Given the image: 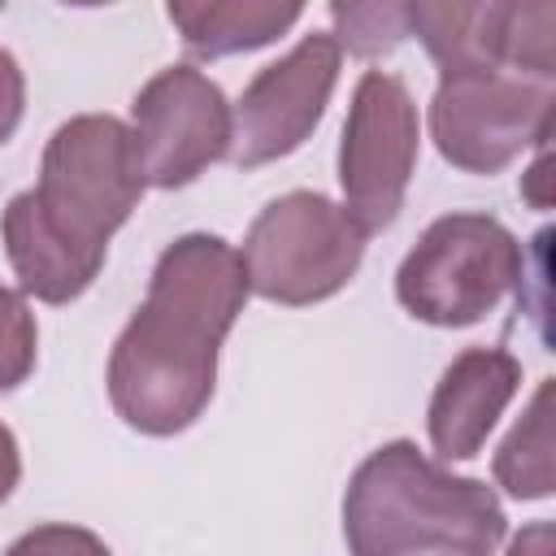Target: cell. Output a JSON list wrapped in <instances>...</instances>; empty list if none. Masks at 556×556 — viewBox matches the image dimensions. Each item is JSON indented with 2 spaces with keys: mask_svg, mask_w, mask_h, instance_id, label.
Instances as JSON below:
<instances>
[{
  "mask_svg": "<svg viewBox=\"0 0 556 556\" xmlns=\"http://www.w3.org/2000/svg\"><path fill=\"white\" fill-rule=\"evenodd\" d=\"M252 287L239 248L217 235L174 239L109 356V400L139 434H178L213 400L217 352Z\"/></svg>",
  "mask_w": 556,
  "mask_h": 556,
  "instance_id": "cell-1",
  "label": "cell"
},
{
  "mask_svg": "<svg viewBox=\"0 0 556 556\" xmlns=\"http://www.w3.org/2000/svg\"><path fill=\"white\" fill-rule=\"evenodd\" d=\"M508 517L482 478H456L391 439L369 452L343 495L352 556H495Z\"/></svg>",
  "mask_w": 556,
  "mask_h": 556,
  "instance_id": "cell-2",
  "label": "cell"
},
{
  "mask_svg": "<svg viewBox=\"0 0 556 556\" xmlns=\"http://www.w3.org/2000/svg\"><path fill=\"white\" fill-rule=\"evenodd\" d=\"M22 195L43 230L74 252L104 261L113 230L126 226L143 195L126 122L113 113H78L61 122L43 148L39 182Z\"/></svg>",
  "mask_w": 556,
  "mask_h": 556,
  "instance_id": "cell-3",
  "label": "cell"
},
{
  "mask_svg": "<svg viewBox=\"0 0 556 556\" xmlns=\"http://www.w3.org/2000/svg\"><path fill=\"white\" fill-rule=\"evenodd\" d=\"M517 235L486 213H447L421 230L395 269V300L426 326H473L521 282Z\"/></svg>",
  "mask_w": 556,
  "mask_h": 556,
  "instance_id": "cell-4",
  "label": "cell"
},
{
  "mask_svg": "<svg viewBox=\"0 0 556 556\" xmlns=\"http://www.w3.org/2000/svg\"><path fill=\"white\" fill-rule=\"evenodd\" d=\"M248 287L269 304H317L352 282L365 256V230L321 191L269 200L239 248Z\"/></svg>",
  "mask_w": 556,
  "mask_h": 556,
  "instance_id": "cell-5",
  "label": "cell"
},
{
  "mask_svg": "<svg viewBox=\"0 0 556 556\" xmlns=\"http://www.w3.org/2000/svg\"><path fill=\"white\" fill-rule=\"evenodd\" d=\"M556 122V87L508 74H447L430 100V139L465 174H500L526 148H543Z\"/></svg>",
  "mask_w": 556,
  "mask_h": 556,
  "instance_id": "cell-6",
  "label": "cell"
},
{
  "mask_svg": "<svg viewBox=\"0 0 556 556\" xmlns=\"http://www.w3.org/2000/svg\"><path fill=\"white\" fill-rule=\"evenodd\" d=\"M417 139H421L417 104L404 78L387 70H365L352 91L339 139L343 208L365 235L387 230L400 217L417 169Z\"/></svg>",
  "mask_w": 556,
  "mask_h": 556,
  "instance_id": "cell-7",
  "label": "cell"
},
{
  "mask_svg": "<svg viewBox=\"0 0 556 556\" xmlns=\"http://www.w3.org/2000/svg\"><path fill=\"white\" fill-rule=\"evenodd\" d=\"M130 152L143 187H187L230 152V104L195 65H165L130 104Z\"/></svg>",
  "mask_w": 556,
  "mask_h": 556,
  "instance_id": "cell-8",
  "label": "cell"
},
{
  "mask_svg": "<svg viewBox=\"0 0 556 556\" xmlns=\"http://www.w3.org/2000/svg\"><path fill=\"white\" fill-rule=\"evenodd\" d=\"M408 35H417L447 74L508 70L539 83L556 74V4H408Z\"/></svg>",
  "mask_w": 556,
  "mask_h": 556,
  "instance_id": "cell-9",
  "label": "cell"
},
{
  "mask_svg": "<svg viewBox=\"0 0 556 556\" xmlns=\"http://www.w3.org/2000/svg\"><path fill=\"white\" fill-rule=\"evenodd\" d=\"M343 48L334 35H304L287 56L265 65L230 109V161L239 169L269 165L295 152L321 122L339 83Z\"/></svg>",
  "mask_w": 556,
  "mask_h": 556,
  "instance_id": "cell-10",
  "label": "cell"
},
{
  "mask_svg": "<svg viewBox=\"0 0 556 556\" xmlns=\"http://www.w3.org/2000/svg\"><path fill=\"white\" fill-rule=\"evenodd\" d=\"M521 387V361L504 348H465L434 382L426 430L443 460H469Z\"/></svg>",
  "mask_w": 556,
  "mask_h": 556,
  "instance_id": "cell-11",
  "label": "cell"
},
{
  "mask_svg": "<svg viewBox=\"0 0 556 556\" xmlns=\"http://www.w3.org/2000/svg\"><path fill=\"white\" fill-rule=\"evenodd\" d=\"M0 239H4V252H9V265L22 282V291L43 300V304L78 300L104 265V261H91V256L74 252L70 243H61L52 230H43L22 191L9 200V208L0 217Z\"/></svg>",
  "mask_w": 556,
  "mask_h": 556,
  "instance_id": "cell-12",
  "label": "cell"
},
{
  "mask_svg": "<svg viewBox=\"0 0 556 556\" xmlns=\"http://www.w3.org/2000/svg\"><path fill=\"white\" fill-rule=\"evenodd\" d=\"M165 13L178 26L191 56L217 61V56H235V52L274 43L304 17V4H274V0H195V4H187V0H178Z\"/></svg>",
  "mask_w": 556,
  "mask_h": 556,
  "instance_id": "cell-13",
  "label": "cell"
},
{
  "mask_svg": "<svg viewBox=\"0 0 556 556\" xmlns=\"http://www.w3.org/2000/svg\"><path fill=\"white\" fill-rule=\"evenodd\" d=\"M495 482L513 500H543L556 486L552 469V378H543L521 413V421L508 430V439L495 452Z\"/></svg>",
  "mask_w": 556,
  "mask_h": 556,
  "instance_id": "cell-14",
  "label": "cell"
},
{
  "mask_svg": "<svg viewBox=\"0 0 556 556\" xmlns=\"http://www.w3.org/2000/svg\"><path fill=\"white\" fill-rule=\"evenodd\" d=\"M334 43L356 56H382L408 35V4H330Z\"/></svg>",
  "mask_w": 556,
  "mask_h": 556,
  "instance_id": "cell-15",
  "label": "cell"
},
{
  "mask_svg": "<svg viewBox=\"0 0 556 556\" xmlns=\"http://www.w3.org/2000/svg\"><path fill=\"white\" fill-rule=\"evenodd\" d=\"M35 356H39L35 313L22 291L0 287V395L35 374Z\"/></svg>",
  "mask_w": 556,
  "mask_h": 556,
  "instance_id": "cell-16",
  "label": "cell"
},
{
  "mask_svg": "<svg viewBox=\"0 0 556 556\" xmlns=\"http://www.w3.org/2000/svg\"><path fill=\"white\" fill-rule=\"evenodd\" d=\"M4 556H113V552L104 547L100 534H91L83 526L52 521V526H35L22 539H13V547Z\"/></svg>",
  "mask_w": 556,
  "mask_h": 556,
  "instance_id": "cell-17",
  "label": "cell"
},
{
  "mask_svg": "<svg viewBox=\"0 0 556 556\" xmlns=\"http://www.w3.org/2000/svg\"><path fill=\"white\" fill-rule=\"evenodd\" d=\"M22 113H26V78H22L17 56L9 48H0V143L13 139Z\"/></svg>",
  "mask_w": 556,
  "mask_h": 556,
  "instance_id": "cell-18",
  "label": "cell"
},
{
  "mask_svg": "<svg viewBox=\"0 0 556 556\" xmlns=\"http://www.w3.org/2000/svg\"><path fill=\"white\" fill-rule=\"evenodd\" d=\"M17 478H22V452H17V439H13V430L0 421V504L13 495Z\"/></svg>",
  "mask_w": 556,
  "mask_h": 556,
  "instance_id": "cell-19",
  "label": "cell"
},
{
  "mask_svg": "<svg viewBox=\"0 0 556 556\" xmlns=\"http://www.w3.org/2000/svg\"><path fill=\"white\" fill-rule=\"evenodd\" d=\"M508 556H552V521L526 526V530L508 543Z\"/></svg>",
  "mask_w": 556,
  "mask_h": 556,
  "instance_id": "cell-20",
  "label": "cell"
},
{
  "mask_svg": "<svg viewBox=\"0 0 556 556\" xmlns=\"http://www.w3.org/2000/svg\"><path fill=\"white\" fill-rule=\"evenodd\" d=\"M547 165H552V156H547V143L539 148V161L530 165V174H526V182H521V191H526V200L534 204V208H547V200H552V191H547Z\"/></svg>",
  "mask_w": 556,
  "mask_h": 556,
  "instance_id": "cell-21",
  "label": "cell"
}]
</instances>
